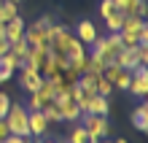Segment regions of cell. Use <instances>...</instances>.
I'll return each mask as SVG.
<instances>
[{
    "instance_id": "4",
    "label": "cell",
    "mask_w": 148,
    "mask_h": 143,
    "mask_svg": "<svg viewBox=\"0 0 148 143\" xmlns=\"http://www.w3.org/2000/svg\"><path fill=\"white\" fill-rule=\"evenodd\" d=\"M54 103H57V108H59V116H62V122H75V119H81V111H78V105L70 95H57L54 97Z\"/></svg>"
},
{
    "instance_id": "14",
    "label": "cell",
    "mask_w": 148,
    "mask_h": 143,
    "mask_svg": "<svg viewBox=\"0 0 148 143\" xmlns=\"http://www.w3.org/2000/svg\"><path fill=\"white\" fill-rule=\"evenodd\" d=\"M105 65H108V62L102 59V57L97 54V51H89V62H86V70H84V73L100 76V73H102V68H105Z\"/></svg>"
},
{
    "instance_id": "19",
    "label": "cell",
    "mask_w": 148,
    "mask_h": 143,
    "mask_svg": "<svg viewBox=\"0 0 148 143\" xmlns=\"http://www.w3.org/2000/svg\"><path fill=\"white\" fill-rule=\"evenodd\" d=\"M38 73L43 76V78H49V76H54V73H59V68H57V62H54V54L49 51V57L43 59V65H40V70Z\"/></svg>"
},
{
    "instance_id": "5",
    "label": "cell",
    "mask_w": 148,
    "mask_h": 143,
    "mask_svg": "<svg viewBox=\"0 0 148 143\" xmlns=\"http://www.w3.org/2000/svg\"><path fill=\"white\" fill-rule=\"evenodd\" d=\"M129 92H132L135 97H145V95H148V68H145V65H137V68L132 70Z\"/></svg>"
},
{
    "instance_id": "11",
    "label": "cell",
    "mask_w": 148,
    "mask_h": 143,
    "mask_svg": "<svg viewBox=\"0 0 148 143\" xmlns=\"http://www.w3.org/2000/svg\"><path fill=\"white\" fill-rule=\"evenodd\" d=\"M132 127L137 132H145L148 130V105L145 103H140V108L132 111Z\"/></svg>"
},
{
    "instance_id": "10",
    "label": "cell",
    "mask_w": 148,
    "mask_h": 143,
    "mask_svg": "<svg viewBox=\"0 0 148 143\" xmlns=\"http://www.w3.org/2000/svg\"><path fill=\"white\" fill-rule=\"evenodd\" d=\"M24 19L22 16H14V19L5 22V41H16V38H24Z\"/></svg>"
},
{
    "instance_id": "12",
    "label": "cell",
    "mask_w": 148,
    "mask_h": 143,
    "mask_svg": "<svg viewBox=\"0 0 148 143\" xmlns=\"http://www.w3.org/2000/svg\"><path fill=\"white\" fill-rule=\"evenodd\" d=\"M108 108H110L108 97H102V95H92V100H89V108H86V113H97V116H108Z\"/></svg>"
},
{
    "instance_id": "26",
    "label": "cell",
    "mask_w": 148,
    "mask_h": 143,
    "mask_svg": "<svg viewBox=\"0 0 148 143\" xmlns=\"http://www.w3.org/2000/svg\"><path fill=\"white\" fill-rule=\"evenodd\" d=\"M11 132H8V124H5V119H0V140L3 138H8Z\"/></svg>"
},
{
    "instance_id": "17",
    "label": "cell",
    "mask_w": 148,
    "mask_h": 143,
    "mask_svg": "<svg viewBox=\"0 0 148 143\" xmlns=\"http://www.w3.org/2000/svg\"><path fill=\"white\" fill-rule=\"evenodd\" d=\"M19 3H8V0H3L0 3V22H8V19H14V16H19V8H16Z\"/></svg>"
},
{
    "instance_id": "31",
    "label": "cell",
    "mask_w": 148,
    "mask_h": 143,
    "mask_svg": "<svg viewBox=\"0 0 148 143\" xmlns=\"http://www.w3.org/2000/svg\"><path fill=\"white\" fill-rule=\"evenodd\" d=\"M8 3H22V0H8Z\"/></svg>"
},
{
    "instance_id": "16",
    "label": "cell",
    "mask_w": 148,
    "mask_h": 143,
    "mask_svg": "<svg viewBox=\"0 0 148 143\" xmlns=\"http://www.w3.org/2000/svg\"><path fill=\"white\" fill-rule=\"evenodd\" d=\"M67 143H97V140H92L89 132L84 130V124H78V127L70 130V138H67Z\"/></svg>"
},
{
    "instance_id": "9",
    "label": "cell",
    "mask_w": 148,
    "mask_h": 143,
    "mask_svg": "<svg viewBox=\"0 0 148 143\" xmlns=\"http://www.w3.org/2000/svg\"><path fill=\"white\" fill-rule=\"evenodd\" d=\"M116 65H119L121 70H135L137 65H140V59H137V54H135V46H132V49H119Z\"/></svg>"
},
{
    "instance_id": "32",
    "label": "cell",
    "mask_w": 148,
    "mask_h": 143,
    "mask_svg": "<svg viewBox=\"0 0 148 143\" xmlns=\"http://www.w3.org/2000/svg\"><path fill=\"white\" fill-rule=\"evenodd\" d=\"M43 143H54V140H43Z\"/></svg>"
},
{
    "instance_id": "29",
    "label": "cell",
    "mask_w": 148,
    "mask_h": 143,
    "mask_svg": "<svg viewBox=\"0 0 148 143\" xmlns=\"http://www.w3.org/2000/svg\"><path fill=\"white\" fill-rule=\"evenodd\" d=\"M97 143H113V140H108V138H100V140H97Z\"/></svg>"
},
{
    "instance_id": "24",
    "label": "cell",
    "mask_w": 148,
    "mask_h": 143,
    "mask_svg": "<svg viewBox=\"0 0 148 143\" xmlns=\"http://www.w3.org/2000/svg\"><path fill=\"white\" fill-rule=\"evenodd\" d=\"M8 108H11V97H8L5 92H0V119L8 113Z\"/></svg>"
},
{
    "instance_id": "2",
    "label": "cell",
    "mask_w": 148,
    "mask_h": 143,
    "mask_svg": "<svg viewBox=\"0 0 148 143\" xmlns=\"http://www.w3.org/2000/svg\"><path fill=\"white\" fill-rule=\"evenodd\" d=\"M49 27H51L49 16H40L35 24L24 27V41H27V46H49Z\"/></svg>"
},
{
    "instance_id": "6",
    "label": "cell",
    "mask_w": 148,
    "mask_h": 143,
    "mask_svg": "<svg viewBox=\"0 0 148 143\" xmlns=\"http://www.w3.org/2000/svg\"><path fill=\"white\" fill-rule=\"evenodd\" d=\"M97 35H100V32H97V24H94V22H89V19H81V22H78V27H75V38L81 41L84 46H92Z\"/></svg>"
},
{
    "instance_id": "27",
    "label": "cell",
    "mask_w": 148,
    "mask_h": 143,
    "mask_svg": "<svg viewBox=\"0 0 148 143\" xmlns=\"http://www.w3.org/2000/svg\"><path fill=\"white\" fill-rule=\"evenodd\" d=\"M127 3H129V0H113V6H116L119 11H124V8H127Z\"/></svg>"
},
{
    "instance_id": "7",
    "label": "cell",
    "mask_w": 148,
    "mask_h": 143,
    "mask_svg": "<svg viewBox=\"0 0 148 143\" xmlns=\"http://www.w3.org/2000/svg\"><path fill=\"white\" fill-rule=\"evenodd\" d=\"M27 127H30L32 138H40V135H46L49 122H46V116H43L40 111H27Z\"/></svg>"
},
{
    "instance_id": "8",
    "label": "cell",
    "mask_w": 148,
    "mask_h": 143,
    "mask_svg": "<svg viewBox=\"0 0 148 143\" xmlns=\"http://www.w3.org/2000/svg\"><path fill=\"white\" fill-rule=\"evenodd\" d=\"M19 84H22V89L24 92H38L40 89V84H43V76L38 73V70H30V68H22V76H19Z\"/></svg>"
},
{
    "instance_id": "15",
    "label": "cell",
    "mask_w": 148,
    "mask_h": 143,
    "mask_svg": "<svg viewBox=\"0 0 148 143\" xmlns=\"http://www.w3.org/2000/svg\"><path fill=\"white\" fill-rule=\"evenodd\" d=\"M124 19H127L124 11H113L110 16H105V27H108V32H119L121 24H124Z\"/></svg>"
},
{
    "instance_id": "21",
    "label": "cell",
    "mask_w": 148,
    "mask_h": 143,
    "mask_svg": "<svg viewBox=\"0 0 148 143\" xmlns=\"http://www.w3.org/2000/svg\"><path fill=\"white\" fill-rule=\"evenodd\" d=\"M143 24H145V19H140V16H127L124 24H121V30H132V32H137Z\"/></svg>"
},
{
    "instance_id": "25",
    "label": "cell",
    "mask_w": 148,
    "mask_h": 143,
    "mask_svg": "<svg viewBox=\"0 0 148 143\" xmlns=\"http://www.w3.org/2000/svg\"><path fill=\"white\" fill-rule=\"evenodd\" d=\"M0 143H30V138H19V135H8V138H3Z\"/></svg>"
},
{
    "instance_id": "33",
    "label": "cell",
    "mask_w": 148,
    "mask_h": 143,
    "mask_svg": "<svg viewBox=\"0 0 148 143\" xmlns=\"http://www.w3.org/2000/svg\"><path fill=\"white\" fill-rule=\"evenodd\" d=\"M0 3H3V0H0Z\"/></svg>"
},
{
    "instance_id": "3",
    "label": "cell",
    "mask_w": 148,
    "mask_h": 143,
    "mask_svg": "<svg viewBox=\"0 0 148 143\" xmlns=\"http://www.w3.org/2000/svg\"><path fill=\"white\" fill-rule=\"evenodd\" d=\"M84 116V130L89 132L92 140H100V138H108L110 132V122L108 116H97V113H81Z\"/></svg>"
},
{
    "instance_id": "20",
    "label": "cell",
    "mask_w": 148,
    "mask_h": 143,
    "mask_svg": "<svg viewBox=\"0 0 148 143\" xmlns=\"http://www.w3.org/2000/svg\"><path fill=\"white\" fill-rule=\"evenodd\" d=\"M132 81V70H119V76L113 78V89H129Z\"/></svg>"
},
{
    "instance_id": "1",
    "label": "cell",
    "mask_w": 148,
    "mask_h": 143,
    "mask_svg": "<svg viewBox=\"0 0 148 143\" xmlns=\"http://www.w3.org/2000/svg\"><path fill=\"white\" fill-rule=\"evenodd\" d=\"M5 124H8V132L11 135H19V138H30V127H27V108L19 103H11L8 113L3 116Z\"/></svg>"
},
{
    "instance_id": "18",
    "label": "cell",
    "mask_w": 148,
    "mask_h": 143,
    "mask_svg": "<svg viewBox=\"0 0 148 143\" xmlns=\"http://www.w3.org/2000/svg\"><path fill=\"white\" fill-rule=\"evenodd\" d=\"M40 113L46 116V122H49V124H54V122H62V116H59V108H57V103H54V100L43 105V108H40Z\"/></svg>"
},
{
    "instance_id": "22",
    "label": "cell",
    "mask_w": 148,
    "mask_h": 143,
    "mask_svg": "<svg viewBox=\"0 0 148 143\" xmlns=\"http://www.w3.org/2000/svg\"><path fill=\"white\" fill-rule=\"evenodd\" d=\"M113 92V84L108 81V78H102V76H97V95H102V97H108Z\"/></svg>"
},
{
    "instance_id": "30",
    "label": "cell",
    "mask_w": 148,
    "mask_h": 143,
    "mask_svg": "<svg viewBox=\"0 0 148 143\" xmlns=\"http://www.w3.org/2000/svg\"><path fill=\"white\" fill-rule=\"evenodd\" d=\"M113 143H127V140H124V138H119V140H113Z\"/></svg>"
},
{
    "instance_id": "28",
    "label": "cell",
    "mask_w": 148,
    "mask_h": 143,
    "mask_svg": "<svg viewBox=\"0 0 148 143\" xmlns=\"http://www.w3.org/2000/svg\"><path fill=\"white\" fill-rule=\"evenodd\" d=\"M5 51H8V41H5V38H0V57H3Z\"/></svg>"
},
{
    "instance_id": "13",
    "label": "cell",
    "mask_w": 148,
    "mask_h": 143,
    "mask_svg": "<svg viewBox=\"0 0 148 143\" xmlns=\"http://www.w3.org/2000/svg\"><path fill=\"white\" fill-rule=\"evenodd\" d=\"M14 70H16V57H11L5 51V54L0 57V81H8V78L14 76Z\"/></svg>"
},
{
    "instance_id": "23",
    "label": "cell",
    "mask_w": 148,
    "mask_h": 143,
    "mask_svg": "<svg viewBox=\"0 0 148 143\" xmlns=\"http://www.w3.org/2000/svg\"><path fill=\"white\" fill-rule=\"evenodd\" d=\"M113 11H119V8L113 6V0H102V3H100V16H102V19H105V16H110Z\"/></svg>"
}]
</instances>
